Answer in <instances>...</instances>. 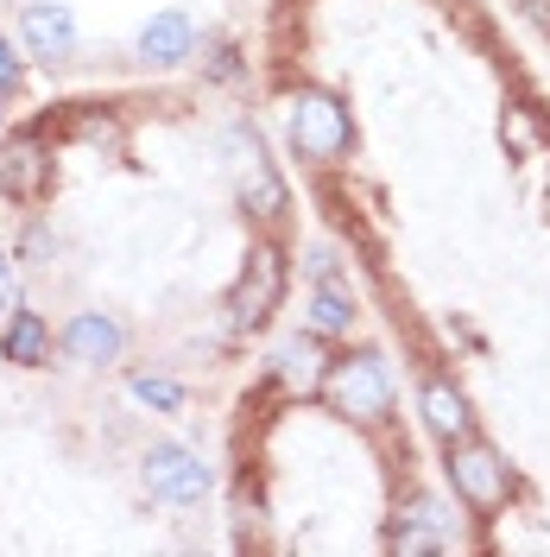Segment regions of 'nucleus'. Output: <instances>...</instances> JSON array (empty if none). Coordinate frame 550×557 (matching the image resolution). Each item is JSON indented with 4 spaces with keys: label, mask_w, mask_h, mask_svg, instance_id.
Returning a JSON list of instances; mask_svg holds the SVG:
<instances>
[{
    "label": "nucleus",
    "mask_w": 550,
    "mask_h": 557,
    "mask_svg": "<svg viewBox=\"0 0 550 557\" xmlns=\"http://www.w3.org/2000/svg\"><path fill=\"white\" fill-rule=\"evenodd\" d=\"M285 146H291V159H304L316 172L342 165L354 152V114H348V102L336 89H323V83H298L285 96Z\"/></svg>",
    "instance_id": "obj_1"
},
{
    "label": "nucleus",
    "mask_w": 550,
    "mask_h": 557,
    "mask_svg": "<svg viewBox=\"0 0 550 557\" xmlns=\"http://www.w3.org/2000/svg\"><path fill=\"white\" fill-rule=\"evenodd\" d=\"M316 399L336 418H348V424H386L392 418V368H386V355L379 348L336 355L323 368V381H316Z\"/></svg>",
    "instance_id": "obj_2"
},
{
    "label": "nucleus",
    "mask_w": 550,
    "mask_h": 557,
    "mask_svg": "<svg viewBox=\"0 0 550 557\" xmlns=\"http://www.w3.org/2000/svg\"><path fill=\"white\" fill-rule=\"evenodd\" d=\"M443 482L475 520H493V513L513 500V469H507V456L493 450L482 431H468V437L443 444Z\"/></svg>",
    "instance_id": "obj_3"
},
{
    "label": "nucleus",
    "mask_w": 550,
    "mask_h": 557,
    "mask_svg": "<svg viewBox=\"0 0 550 557\" xmlns=\"http://www.w3.org/2000/svg\"><path fill=\"white\" fill-rule=\"evenodd\" d=\"M278 305H285V253H278V242H253L241 278L228 285V330L235 336H260Z\"/></svg>",
    "instance_id": "obj_4"
},
{
    "label": "nucleus",
    "mask_w": 550,
    "mask_h": 557,
    "mask_svg": "<svg viewBox=\"0 0 550 557\" xmlns=\"http://www.w3.org/2000/svg\"><path fill=\"white\" fill-rule=\"evenodd\" d=\"M139 482H146L152 500H165V507H197L209 487H215V469L190 444H152V450L139 456Z\"/></svg>",
    "instance_id": "obj_5"
},
{
    "label": "nucleus",
    "mask_w": 550,
    "mask_h": 557,
    "mask_svg": "<svg viewBox=\"0 0 550 557\" xmlns=\"http://www.w3.org/2000/svg\"><path fill=\"white\" fill-rule=\"evenodd\" d=\"M51 146H45V127H20V134H0V197L7 203H45L51 197Z\"/></svg>",
    "instance_id": "obj_6"
},
{
    "label": "nucleus",
    "mask_w": 550,
    "mask_h": 557,
    "mask_svg": "<svg viewBox=\"0 0 550 557\" xmlns=\"http://www.w3.org/2000/svg\"><path fill=\"white\" fill-rule=\"evenodd\" d=\"M20 51L38 64H64L76 58V13L64 0H26L20 7Z\"/></svg>",
    "instance_id": "obj_7"
},
{
    "label": "nucleus",
    "mask_w": 550,
    "mask_h": 557,
    "mask_svg": "<svg viewBox=\"0 0 550 557\" xmlns=\"http://www.w3.org/2000/svg\"><path fill=\"white\" fill-rule=\"evenodd\" d=\"M58 348H64V361H76V368H108V361H121L127 330H121V317H108V311H76L58 330Z\"/></svg>",
    "instance_id": "obj_8"
},
{
    "label": "nucleus",
    "mask_w": 550,
    "mask_h": 557,
    "mask_svg": "<svg viewBox=\"0 0 550 557\" xmlns=\"http://www.w3.org/2000/svg\"><path fill=\"white\" fill-rule=\"evenodd\" d=\"M134 58L146 70H177L197 58V26H190V13H177V7H165V13H152L146 26L134 33Z\"/></svg>",
    "instance_id": "obj_9"
},
{
    "label": "nucleus",
    "mask_w": 550,
    "mask_h": 557,
    "mask_svg": "<svg viewBox=\"0 0 550 557\" xmlns=\"http://www.w3.org/2000/svg\"><path fill=\"white\" fill-rule=\"evenodd\" d=\"M417 412H424V431L437 444H455V437L475 431V406H468V393L449 381V374H424L417 381Z\"/></svg>",
    "instance_id": "obj_10"
},
{
    "label": "nucleus",
    "mask_w": 550,
    "mask_h": 557,
    "mask_svg": "<svg viewBox=\"0 0 550 557\" xmlns=\"http://www.w3.org/2000/svg\"><path fill=\"white\" fill-rule=\"evenodd\" d=\"M51 317L45 311H26V305H13V311L0 317V361H13V368H51Z\"/></svg>",
    "instance_id": "obj_11"
},
{
    "label": "nucleus",
    "mask_w": 550,
    "mask_h": 557,
    "mask_svg": "<svg viewBox=\"0 0 550 557\" xmlns=\"http://www.w3.org/2000/svg\"><path fill=\"white\" fill-rule=\"evenodd\" d=\"M241 197H247V209H253V215H266V222L285 215V184H278L273 159L260 152V134H253V146L241 152Z\"/></svg>",
    "instance_id": "obj_12"
},
{
    "label": "nucleus",
    "mask_w": 550,
    "mask_h": 557,
    "mask_svg": "<svg viewBox=\"0 0 550 557\" xmlns=\"http://www.w3.org/2000/svg\"><path fill=\"white\" fill-rule=\"evenodd\" d=\"M386 552L392 557H443L449 552V532L430 513H399L386 525Z\"/></svg>",
    "instance_id": "obj_13"
},
{
    "label": "nucleus",
    "mask_w": 550,
    "mask_h": 557,
    "mask_svg": "<svg viewBox=\"0 0 550 557\" xmlns=\"http://www.w3.org/2000/svg\"><path fill=\"white\" fill-rule=\"evenodd\" d=\"M304 330L316 336H348L354 330V298L342 285H310L304 292Z\"/></svg>",
    "instance_id": "obj_14"
},
{
    "label": "nucleus",
    "mask_w": 550,
    "mask_h": 557,
    "mask_svg": "<svg viewBox=\"0 0 550 557\" xmlns=\"http://www.w3.org/2000/svg\"><path fill=\"white\" fill-rule=\"evenodd\" d=\"M127 393H134L139 406H152V412H184V386L172 374H134Z\"/></svg>",
    "instance_id": "obj_15"
},
{
    "label": "nucleus",
    "mask_w": 550,
    "mask_h": 557,
    "mask_svg": "<svg viewBox=\"0 0 550 557\" xmlns=\"http://www.w3.org/2000/svg\"><path fill=\"white\" fill-rule=\"evenodd\" d=\"M26 89V51H20V38H0V96L13 102Z\"/></svg>",
    "instance_id": "obj_16"
},
{
    "label": "nucleus",
    "mask_w": 550,
    "mask_h": 557,
    "mask_svg": "<svg viewBox=\"0 0 550 557\" xmlns=\"http://www.w3.org/2000/svg\"><path fill=\"white\" fill-rule=\"evenodd\" d=\"M70 134L83 139V146H102V152H121V127H114V121H96V114H76V121H70Z\"/></svg>",
    "instance_id": "obj_17"
},
{
    "label": "nucleus",
    "mask_w": 550,
    "mask_h": 557,
    "mask_svg": "<svg viewBox=\"0 0 550 557\" xmlns=\"http://www.w3.org/2000/svg\"><path fill=\"white\" fill-rule=\"evenodd\" d=\"M51 253H58V235H51L45 222H33V228L20 235V247H13V260H26V267H45Z\"/></svg>",
    "instance_id": "obj_18"
},
{
    "label": "nucleus",
    "mask_w": 550,
    "mask_h": 557,
    "mask_svg": "<svg viewBox=\"0 0 550 557\" xmlns=\"http://www.w3.org/2000/svg\"><path fill=\"white\" fill-rule=\"evenodd\" d=\"M13 311V253L0 247V317Z\"/></svg>",
    "instance_id": "obj_19"
},
{
    "label": "nucleus",
    "mask_w": 550,
    "mask_h": 557,
    "mask_svg": "<svg viewBox=\"0 0 550 557\" xmlns=\"http://www.w3.org/2000/svg\"><path fill=\"white\" fill-rule=\"evenodd\" d=\"M209 70H215V76H235V70H241V64H235V45H215V64H209Z\"/></svg>",
    "instance_id": "obj_20"
},
{
    "label": "nucleus",
    "mask_w": 550,
    "mask_h": 557,
    "mask_svg": "<svg viewBox=\"0 0 550 557\" xmlns=\"http://www.w3.org/2000/svg\"><path fill=\"white\" fill-rule=\"evenodd\" d=\"M0 134H7V96H0Z\"/></svg>",
    "instance_id": "obj_21"
},
{
    "label": "nucleus",
    "mask_w": 550,
    "mask_h": 557,
    "mask_svg": "<svg viewBox=\"0 0 550 557\" xmlns=\"http://www.w3.org/2000/svg\"><path fill=\"white\" fill-rule=\"evenodd\" d=\"M545 209H550V190H545Z\"/></svg>",
    "instance_id": "obj_22"
}]
</instances>
